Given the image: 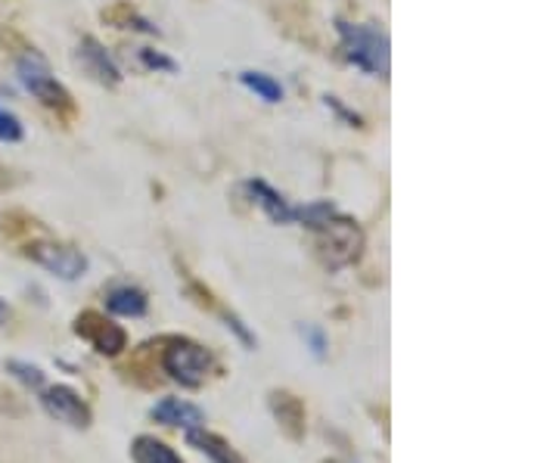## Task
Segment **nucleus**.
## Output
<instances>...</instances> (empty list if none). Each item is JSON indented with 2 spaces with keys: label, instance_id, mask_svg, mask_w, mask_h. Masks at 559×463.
Returning <instances> with one entry per match:
<instances>
[{
  "label": "nucleus",
  "instance_id": "obj_16",
  "mask_svg": "<svg viewBox=\"0 0 559 463\" xmlns=\"http://www.w3.org/2000/svg\"><path fill=\"white\" fill-rule=\"evenodd\" d=\"M7 370L20 380V383H25L28 389H40L44 385V370L40 367H35V364H25V361H7Z\"/></svg>",
  "mask_w": 559,
  "mask_h": 463
},
{
  "label": "nucleus",
  "instance_id": "obj_8",
  "mask_svg": "<svg viewBox=\"0 0 559 463\" xmlns=\"http://www.w3.org/2000/svg\"><path fill=\"white\" fill-rule=\"evenodd\" d=\"M150 417L162 426H171V429H200L205 426V414L193 402H183V399H162L159 404H153Z\"/></svg>",
  "mask_w": 559,
  "mask_h": 463
},
{
  "label": "nucleus",
  "instance_id": "obj_6",
  "mask_svg": "<svg viewBox=\"0 0 559 463\" xmlns=\"http://www.w3.org/2000/svg\"><path fill=\"white\" fill-rule=\"evenodd\" d=\"M40 407L57 420V424L72 426V429H87L91 426V407L84 404L75 389L69 385H50L40 392Z\"/></svg>",
  "mask_w": 559,
  "mask_h": 463
},
{
  "label": "nucleus",
  "instance_id": "obj_9",
  "mask_svg": "<svg viewBox=\"0 0 559 463\" xmlns=\"http://www.w3.org/2000/svg\"><path fill=\"white\" fill-rule=\"evenodd\" d=\"M271 414L280 424V429L293 439V442H301L305 439V404L293 395V392H271Z\"/></svg>",
  "mask_w": 559,
  "mask_h": 463
},
{
  "label": "nucleus",
  "instance_id": "obj_13",
  "mask_svg": "<svg viewBox=\"0 0 559 463\" xmlns=\"http://www.w3.org/2000/svg\"><path fill=\"white\" fill-rule=\"evenodd\" d=\"M106 308L119 318H143L146 314V296L140 293L138 286H119L109 293Z\"/></svg>",
  "mask_w": 559,
  "mask_h": 463
},
{
  "label": "nucleus",
  "instance_id": "obj_18",
  "mask_svg": "<svg viewBox=\"0 0 559 463\" xmlns=\"http://www.w3.org/2000/svg\"><path fill=\"white\" fill-rule=\"evenodd\" d=\"M140 60L146 69H156V72H178V62L168 60V57H162L159 50H150V47H143L140 50Z\"/></svg>",
  "mask_w": 559,
  "mask_h": 463
},
{
  "label": "nucleus",
  "instance_id": "obj_15",
  "mask_svg": "<svg viewBox=\"0 0 559 463\" xmlns=\"http://www.w3.org/2000/svg\"><path fill=\"white\" fill-rule=\"evenodd\" d=\"M240 81L264 103H280L283 100V87H280L277 81L271 79V75H264V72H242Z\"/></svg>",
  "mask_w": 559,
  "mask_h": 463
},
{
  "label": "nucleus",
  "instance_id": "obj_20",
  "mask_svg": "<svg viewBox=\"0 0 559 463\" xmlns=\"http://www.w3.org/2000/svg\"><path fill=\"white\" fill-rule=\"evenodd\" d=\"M7 321H10V308H7V302L0 299V327H3Z\"/></svg>",
  "mask_w": 559,
  "mask_h": 463
},
{
  "label": "nucleus",
  "instance_id": "obj_5",
  "mask_svg": "<svg viewBox=\"0 0 559 463\" xmlns=\"http://www.w3.org/2000/svg\"><path fill=\"white\" fill-rule=\"evenodd\" d=\"M25 256L35 264H40L44 271H50L53 277H60V281H79V277L87 274L84 252L72 249V246H62V242H32L25 249Z\"/></svg>",
  "mask_w": 559,
  "mask_h": 463
},
{
  "label": "nucleus",
  "instance_id": "obj_4",
  "mask_svg": "<svg viewBox=\"0 0 559 463\" xmlns=\"http://www.w3.org/2000/svg\"><path fill=\"white\" fill-rule=\"evenodd\" d=\"M16 75H20L22 87H25L35 100L44 103L47 109H57V112H69V109H72L69 91L50 75L47 62L40 60L38 54H25V57L16 62Z\"/></svg>",
  "mask_w": 559,
  "mask_h": 463
},
{
  "label": "nucleus",
  "instance_id": "obj_1",
  "mask_svg": "<svg viewBox=\"0 0 559 463\" xmlns=\"http://www.w3.org/2000/svg\"><path fill=\"white\" fill-rule=\"evenodd\" d=\"M340 40L342 54L352 66H358L367 75H389V38L380 28L358 25V22H340Z\"/></svg>",
  "mask_w": 559,
  "mask_h": 463
},
{
  "label": "nucleus",
  "instance_id": "obj_10",
  "mask_svg": "<svg viewBox=\"0 0 559 463\" xmlns=\"http://www.w3.org/2000/svg\"><path fill=\"white\" fill-rule=\"evenodd\" d=\"M242 190L252 197V202L259 205V209H264V215L271 218L274 224H289V222H296L293 218V209L286 205V200L280 197L277 190L271 187V183H264V181H246L242 183Z\"/></svg>",
  "mask_w": 559,
  "mask_h": 463
},
{
  "label": "nucleus",
  "instance_id": "obj_7",
  "mask_svg": "<svg viewBox=\"0 0 559 463\" xmlns=\"http://www.w3.org/2000/svg\"><path fill=\"white\" fill-rule=\"evenodd\" d=\"M75 333L84 336L87 343L97 348V355H106V358H116L121 348L128 345V336H124L119 323L106 321L97 311H84L75 321Z\"/></svg>",
  "mask_w": 559,
  "mask_h": 463
},
{
  "label": "nucleus",
  "instance_id": "obj_21",
  "mask_svg": "<svg viewBox=\"0 0 559 463\" xmlns=\"http://www.w3.org/2000/svg\"><path fill=\"white\" fill-rule=\"evenodd\" d=\"M0 175H3V171H0Z\"/></svg>",
  "mask_w": 559,
  "mask_h": 463
},
{
  "label": "nucleus",
  "instance_id": "obj_19",
  "mask_svg": "<svg viewBox=\"0 0 559 463\" xmlns=\"http://www.w3.org/2000/svg\"><path fill=\"white\" fill-rule=\"evenodd\" d=\"M301 333H305V340L311 343V352H314L318 358H323V348H326V340H323V333H320L318 327H305Z\"/></svg>",
  "mask_w": 559,
  "mask_h": 463
},
{
  "label": "nucleus",
  "instance_id": "obj_11",
  "mask_svg": "<svg viewBox=\"0 0 559 463\" xmlns=\"http://www.w3.org/2000/svg\"><path fill=\"white\" fill-rule=\"evenodd\" d=\"M79 50H81V62H84V69H87L94 79L103 81V84H119L121 81L119 66H116V60L103 50L97 40L84 38L81 40Z\"/></svg>",
  "mask_w": 559,
  "mask_h": 463
},
{
  "label": "nucleus",
  "instance_id": "obj_12",
  "mask_svg": "<svg viewBox=\"0 0 559 463\" xmlns=\"http://www.w3.org/2000/svg\"><path fill=\"white\" fill-rule=\"evenodd\" d=\"M187 444H193V448L202 451L212 463H242V458L230 448V444L224 442L221 436H215V432H205L202 426L187 432Z\"/></svg>",
  "mask_w": 559,
  "mask_h": 463
},
{
  "label": "nucleus",
  "instance_id": "obj_3",
  "mask_svg": "<svg viewBox=\"0 0 559 463\" xmlns=\"http://www.w3.org/2000/svg\"><path fill=\"white\" fill-rule=\"evenodd\" d=\"M162 367L175 383L197 389L205 383V377L212 370V355L193 340H171L168 348L162 352Z\"/></svg>",
  "mask_w": 559,
  "mask_h": 463
},
{
  "label": "nucleus",
  "instance_id": "obj_17",
  "mask_svg": "<svg viewBox=\"0 0 559 463\" xmlns=\"http://www.w3.org/2000/svg\"><path fill=\"white\" fill-rule=\"evenodd\" d=\"M22 134H25V131H22V121L0 106V141L16 143L22 141Z\"/></svg>",
  "mask_w": 559,
  "mask_h": 463
},
{
  "label": "nucleus",
  "instance_id": "obj_14",
  "mask_svg": "<svg viewBox=\"0 0 559 463\" xmlns=\"http://www.w3.org/2000/svg\"><path fill=\"white\" fill-rule=\"evenodd\" d=\"M131 458H134V463H183L175 448H168L153 436H138L131 444Z\"/></svg>",
  "mask_w": 559,
  "mask_h": 463
},
{
  "label": "nucleus",
  "instance_id": "obj_2",
  "mask_svg": "<svg viewBox=\"0 0 559 463\" xmlns=\"http://www.w3.org/2000/svg\"><path fill=\"white\" fill-rule=\"evenodd\" d=\"M314 234H318V259L330 271H342V268L355 264L360 259V252H364L360 227L352 218L340 215V212L330 222L320 224Z\"/></svg>",
  "mask_w": 559,
  "mask_h": 463
}]
</instances>
